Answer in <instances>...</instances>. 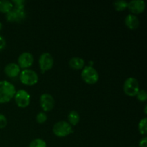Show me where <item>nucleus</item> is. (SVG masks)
Here are the masks:
<instances>
[{
	"mask_svg": "<svg viewBox=\"0 0 147 147\" xmlns=\"http://www.w3.org/2000/svg\"><path fill=\"white\" fill-rule=\"evenodd\" d=\"M16 89L14 85L7 80L0 81V103H7L14 98Z\"/></svg>",
	"mask_w": 147,
	"mask_h": 147,
	"instance_id": "f257e3e1",
	"label": "nucleus"
},
{
	"mask_svg": "<svg viewBox=\"0 0 147 147\" xmlns=\"http://www.w3.org/2000/svg\"><path fill=\"white\" fill-rule=\"evenodd\" d=\"M81 78L87 84L93 85L97 83L99 80V75L97 70L91 66H85L82 69Z\"/></svg>",
	"mask_w": 147,
	"mask_h": 147,
	"instance_id": "f03ea898",
	"label": "nucleus"
},
{
	"mask_svg": "<svg viewBox=\"0 0 147 147\" xmlns=\"http://www.w3.org/2000/svg\"><path fill=\"white\" fill-rule=\"evenodd\" d=\"M20 80L22 84L32 86L37 84L39 80L38 75L34 70L30 69L23 70L20 73Z\"/></svg>",
	"mask_w": 147,
	"mask_h": 147,
	"instance_id": "7ed1b4c3",
	"label": "nucleus"
},
{
	"mask_svg": "<svg viewBox=\"0 0 147 147\" xmlns=\"http://www.w3.org/2000/svg\"><path fill=\"white\" fill-rule=\"evenodd\" d=\"M53 132L58 137H65L71 134L73 132V127L69 124L68 122L61 121H58L53 126Z\"/></svg>",
	"mask_w": 147,
	"mask_h": 147,
	"instance_id": "20e7f679",
	"label": "nucleus"
},
{
	"mask_svg": "<svg viewBox=\"0 0 147 147\" xmlns=\"http://www.w3.org/2000/svg\"><path fill=\"white\" fill-rule=\"evenodd\" d=\"M123 90L125 94L127 95L128 96L134 97L140 90L139 82L135 78H128L123 83Z\"/></svg>",
	"mask_w": 147,
	"mask_h": 147,
	"instance_id": "39448f33",
	"label": "nucleus"
},
{
	"mask_svg": "<svg viewBox=\"0 0 147 147\" xmlns=\"http://www.w3.org/2000/svg\"><path fill=\"white\" fill-rule=\"evenodd\" d=\"M54 65V59L53 56L48 53H44L39 58V65L42 73H46L51 70Z\"/></svg>",
	"mask_w": 147,
	"mask_h": 147,
	"instance_id": "423d86ee",
	"label": "nucleus"
},
{
	"mask_svg": "<svg viewBox=\"0 0 147 147\" xmlns=\"http://www.w3.org/2000/svg\"><path fill=\"white\" fill-rule=\"evenodd\" d=\"M14 98L17 106L20 108L27 107L30 103V95L23 89L16 91Z\"/></svg>",
	"mask_w": 147,
	"mask_h": 147,
	"instance_id": "0eeeda50",
	"label": "nucleus"
},
{
	"mask_svg": "<svg viewBox=\"0 0 147 147\" xmlns=\"http://www.w3.org/2000/svg\"><path fill=\"white\" fill-rule=\"evenodd\" d=\"M26 13L24 9L14 8L6 14V20L9 22H20L24 20Z\"/></svg>",
	"mask_w": 147,
	"mask_h": 147,
	"instance_id": "6e6552de",
	"label": "nucleus"
},
{
	"mask_svg": "<svg viewBox=\"0 0 147 147\" xmlns=\"http://www.w3.org/2000/svg\"><path fill=\"white\" fill-rule=\"evenodd\" d=\"M17 62H18L17 65L20 67V69L22 68L23 70H26L32 65L33 63H34V57H33L32 54H31L30 53L24 52L20 55Z\"/></svg>",
	"mask_w": 147,
	"mask_h": 147,
	"instance_id": "1a4fd4ad",
	"label": "nucleus"
},
{
	"mask_svg": "<svg viewBox=\"0 0 147 147\" xmlns=\"http://www.w3.org/2000/svg\"><path fill=\"white\" fill-rule=\"evenodd\" d=\"M40 106L44 111L47 112L53 110L55 106L54 98L48 93H44L40 96Z\"/></svg>",
	"mask_w": 147,
	"mask_h": 147,
	"instance_id": "9d476101",
	"label": "nucleus"
},
{
	"mask_svg": "<svg viewBox=\"0 0 147 147\" xmlns=\"http://www.w3.org/2000/svg\"><path fill=\"white\" fill-rule=\"evenodd\" d=\"M128 9L131 12V14H142L146 9V4L142 0H132L128 3Z\"/></svg>",
	"mask_w": 147,
	"mask_h": 147,
	"instance_id": "9b49d317",
	"label": "nucleus"
},
{
	"mask_svg": "<svg viewBox=\"0 0 147 147\" xmlns=\"http://www.w3.org/2000/svg\"><path fill=\"white\" fill-rule=\"evenodd\" d=\"M21 69L16 63H11L7 64L4 67V73L9 78H15L20 76Z\"/></svg>",
	"mask_w": 147,
	"mask_h": 147,
	"instance_id": "f8f14e48",
	"label": "nucleus"
},
{
	"mask_svg": "<svg viewBox=\"0 0 147 147\" xmlns=\"http://www.w3.org/2000/svg\"><path fill=\"white\" fill-rule=\"evenodd\" d=\"M124 22L126 27L129 30H136L139 27V24H140L139 18L136 15H134V14H129L126 16Z\"/></svg>",
	"mask_w": 147,
	"mask_h": 147,
	"instance_id": "ddd939ff",
	"label": "nucleus"
},
{
	"mask_svg": "<svg viewBox=\"0 0 147 147\" xmlns=\"http://www.w3.org/2000/svg\"><path fill=\"white\" fill-rule=\"evenodd\" d=\"M69 65L74 70H82L85 67V60L79 57H72L69 61Z\"/></svg>",
	"mask_w": 147,
	"mask_h": 147,
	"instance_id": "4468645a",
	"label": "nucleus"
},
{
	"mask_svg": "<svg viewBox=\"0 0 147 147\" xmlns=\"http://www.w3.org/2000/svg\"><path fill=\"white\" fill-rule=\"evenodd\" d=\"M13 8H14V5L11 1H7V0L0 1V12L1 13L7 14Z\"/></svg>",
	"mask_w": 147,
	"mask_h": 147,
	"instance_id": "2eb2a0df",
	"label": "nucleus"
},
{
	"mask_svg": "<svg viewBox=\"0 0 147 147\" xmlns=\"http://www.w3.org/2000/svg\"><path fill=\"white\" fill-rule=\"evenodd\" d=\"M68 123L70 126H76L80 121V116L76 111H72L67 116Z\"/></svg>",
	"mask_w": 147,
	"mask_h": 147,
	"instance_id": "dca6fc26",
	"label": "nucleus"
},
{
	"mask_svg": "<svg viewBox=\"0 0 147 147\" xmlns=\"http://www.w3.org/2000/svg\"><path fill=\"white\" fill-rule=\"evenodd\" d=\"M115 9L118 11H122L126 9L128 7V2L123 0H117L113 3Z\"/></svg>",
	"mask_w": 147,
	"mask_h": 147,
	"instance_id": "f3484780",
	"label": "nucleus"
},
{
	"mask_svg": "<svg viewBox=\"0 0 147 147\" xmlns=\"http://www.w3.org/2000/svg\"><path fill=\"white\" fill-rule=\"evenodd\" d=\"M146 121H147V119L145 117V118H144V119H141V121H139V126H138V129H139V133L142 135H146L147 133Z\"/></svg>",
	"mask_w": 147,
	"mask_h": 147,
	"instance_id": "a211bd4d",
	"label": "nucleus"
},
{
	"mask_svg": "<svg viewBox=\"0 0 147 147\" xmlns=\"http://www.w3.org/2000/svg\"><path fill=\"white\" fill-rule=\"evenodd\" d=\"M29 147H47V144L43 139H35L30 142Z\"/></svg>",
	"mask_w": 147,
	"mask_h": 147,
	"instance_id": "6ab92c4d",
	"label": "nucleus"
},
{
	"mask_svg": "<svg viewBox=\"0 0 147 147\" xmlns=\"http://www.w3.org/2000/svg\"><path fill=\"white\" fill-rule=\"evenodd\" d=\"M136 96V98H137L138 100L141 102H144L147 100V93L144 89L139 90Z\"/></svg>",
	"mask_w": 147,
	"mask_h": 147,
	"instance_id": "aec40b11",
	"label": "nucleus"
},
{
	"mask_svg": "<svg viewBox=\"0 0 147 147\" xmlns=\"http://www.w3.org/2000/svg\"><path fill=\"white\" fill-rule=\"evenodd\" d=\"M47 119V115L44 112H40L39 113H37V116H36V121H37V123H40V124L45 123Z\"/></svg>",
	"mask_w": 147,
	"mask_h": 147,
	"instance_id": "412c9836",
	"label": "nucleus"
},
{
	"mask_svg": "<svg viewBox=\"0 0 147 147\" xmlns=\"http://www.w3.org/2000/svg\"><path fill=\"white\" fill-rule=\"evenodd\" d=\"M14 7L15 8H20V9H24V3L25 1L23 0H13L11 1Z\"/></svg>",
	"mask_w": 147,
	"mask_h": 147,
	"instance_id": "4be33fe9",
	"label": "nucleus"
},
{
	"mask_svg": "<svg viewBox=\"0 0 147 147\" xmlns=\"http://www.w3.org/2000/svg\"><path fill=\"white\" fill-rule=\"evenodd\" d=\"M7 125V119L4 115L0 113V129H4Z\"/></svg>",
	"mask_w": 147,
	"mask_h": 147,
	"instance_id": "5701e85b",
	"label": "nucleus"
},
{
	"mask_svg": "<svg viewBox=\"0 0 147 147\" xmlns=\"http://www.w3.org/2000/svg\"><path fill=\"white\" fill-rule=\"evenodd\" d=\"M139 147H147V137L146 136H144V137H143L140 141H139Z\"/></svg>",
	"mask_w": 147,
	"mask_h": 147,
	"instance_id": "b1692460",
	"label": "nucleus"
},
{
	"mask_svg": "<svg viewBox=\"0 0 147 147\" xmlns=\"http://www.w3.org/2000/svg\"><path fill=\"white\" fill-rule=\"evenodd\" d=\"M6 47V40L1 35H0V51L4 50Z\"/></svg>",
	"mask_w": 147,
	"mask_h": 147,
	"instance_id": "393cba45",
	"label": "nucleus"
},
{
	"mask_svg": "<svg viewBox=\"0 0 147 147\" xmlns=\"http://www.w3.org/2000/svg\"><path fill=\"white\" fill-rule=\"evenodd\" d=\"M146 109H147V106H146V105H145V106H144V113H145V114H146V113H147Z\"/></svg>",
	"mask_w": 147,
	"mask_h": 147,
	"instance_id": "a878e982",
	"label": "nucleus"
},
{
	"mask_svg": "<svg viewBox=\"0 0 147 147\" xmlns=\"http://www.w3.org/2000/svg\"><path fill=\"white\" fill-rule=\"evenodd\" d=\"M2 27H3V25H2V23H1V22H0V31H1V29H2Z\"/></svg>",
	"mask_w": 147,
	"mask_h": 147,
	"instance_id": "bb28decb",
	"label": "nucleus"
}]
</instances>
